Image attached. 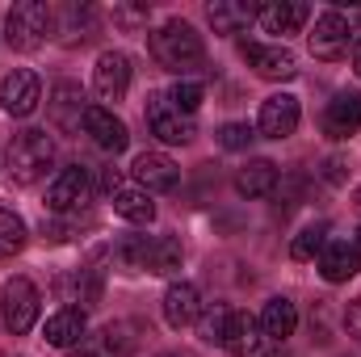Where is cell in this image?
Masks as SVG:
<instances>
[{
    "mask_svg": "<svg viewBox=\"0 0 361 357\" xmlns=\"http://www.w3.org/2000/svg\"><path fill=\"white\" fill-rule=\"evenodd\" d=\"M202 341L227 349L231 357H248L261 349V320H252L248 311H235L227 303H214L202 320Z\"/></svg>",
    "mask_w": 361,
    "mask_h": 357,
    "instance_id": "cell-1",
    "label": "cell"
},
{
    "mask_svg": "<svg viewBox=\"0 0 361 357\" xmlns=\"http://www.w3.org/2000/svg\"><path fill=\"white\" fill-rule=\"evenodd\" d=\"M160 357H177V353H160Z\"/></svg>",
    "mask_w": 361,
    "mask_h": 357,
    "instance_id": "cell-41",
    "label": "cell"
},
{
    "mask_svg": "<svg viewBox=\"0 0 361 357\" xmlns=\"http://www.w3.org/2000/svg\"><path fill=\"white\" fill-rule=\"evenodd\" d=\"M42 337H47V345H55V349H72V345H80V337H85V311H76V307L55 311V315L47 320Z\"/></svg>",
    "mask_w": 361,
    "mask_h": 357,
    "instance_id": "cell-21",
    "label": "cell"
},
{
    "mask_svg": "<svg viewBox=\"0 0 361 357\" xmlns=\"http://www.w3.org/2000/svg\"><path fill=\"white\" fill-rule=\"evenodd\" d=\"M345 324H349V332L361 341V298H353V303H349V311H345Z\"/></svg>",
    "mask_w": 361,
    "mask_h": 357,
    "instance_id": "cell-35",
    "label": "cell"
},
{
    "mask_svg": "<svg viewBox=\"0 0 361 357\" xmlns=\"http://www.w3.org/2000/svg\"><path fill=\"white\" fill-rule=\"evenodd\" d=\"M298 97H290V92H273L261 101V118H257V126H261V135L265 139H290L294 131H298Z\"/></svg>",
    "mask_w": 361,
    "mask_h": 357,
    "instance_id": "cell-11",
    "label": "cell"
},
{
    "mask_svg": "<svg viewBox=\"0 0 361 357\" xmlns=\"http://www.w3.org/2000/svg\"><path fill=\"white\" fill-rule=\"evenodd\" d=\"M85 135H89L101 152H114V156H118V152H126V143H130L126 122H122V118H114L105 105H89V114H85Z\"/></svg>",
    "mask_w": 361,
    "mask_h": 357,
    "instance_id": "cell-14",
    "label": "cell"
},
{
    "mask_svg": "<svg viewBox=\"0 0 361 357\" xmlns=\"http://www.w3.org/2000/svg\"><path fill=\"white\" fill-rule=\"evenodd\" d=\"M147 126H152V135L164 139V143H189V139L197 135L193 114H180L177 105L169 101V92H152V97H147Z\"/></svg>",
    "mask_w": 361,
    "mask_h": 357,
    "instance_id": "cell-7",
    "label": "cell"
},
{
    "mask_svg": "<svg viewBox=\"0 0 361 357\" xmlns=\"http://www.w3.org/2000/svg\"><path fill=\"white\" fill-rule=\"evenodd\" d=\"M92 89L101 101H122L130 89V59L122 51H105L92 68Z\"/></svg>",
    "mask_w": 361,
    "mask_h": 357,
    "instance_id": "cell-13",
    "label": "cell"
},
{
    "mask_svg": "<svg viewBox=\"0 0 361 357\" xmlns=\"http://www.w3.org/2000/svg\"><path fill=\"white\" fill-rule=\"evenodd\" d=\"M55 25H59V38L68 47H80V42H89L92 34L101 30V17H97L92 4H63L55 13Z\"/></svg>",
    "mask_w": 361,
    "mask_h": 357,
    "instance_id": "cell-19",
    "label": "cell"
},
{
    "mask_svg": "<svg viewBox=\"0 0 361 357\" xmlns=\"http://www.w3.org/2000/svg\"><path fill=\"white\" fill-rule=\"evenodd\" d=\"M202 97H206V89H202L197 80H177V85L169 89V101L177 105L180 114H193V109L202 105Z\"/></svg>",
    "mask_w": 361,
    "mask_h": 357,
    "instance_id": "cell-32",
    "label": "cell"
},
{
    "mask_svg": "<svg viewBox=\"0 0 361 357\" xmlns=\"http://www.w3.org/2000/svg\"><path fill=\"white\" fill-rule=\"evenodd\" d=\"M135 177H139V185L152 193V189H177V181H180V169L164 156V152H143L139 160H135Z\"/></svg>",
    "mask_w": 361,
    "mask_h": 357,
    "instance_id": "cell-20",
    "label": "cell"
},
{
    "mask_svg": "<svg viewBox=\"0 0 361 357\" xmlns=\"http://www.w3.org/2000/svg\"><path fill=\"white\" fill-rule=\"evenodd\" d=\"M361 131V92H341L324 109V135L328 139H349Z\"/></svg>",
    "mask_w": 361,
    "mask_h": 357,
    "instance_id": "cell-16",
    "label": "cell"
},
{
    "mask_svg": "<svg viewBox=\"0 0 361 357\" xmlns=\"http://www.w3.org/2000/svg\"><path fill=\"white\" fill-rule=\"evenodd\" d=\"M311 17V4H298V0H273L257 8V21L265 34H298Z\"/></svg>",
    "mask_w": 361,
    "mask_h": 357,
    "instance_id": "cell-17",
    "label": "cell"
},
{
    "mask_svg": "<svg viewBox=\"0 0 361 357\" xmlns=\"http://www.w3.org/2000/svg\"><path fill=\"white\" fill-rule=\"evenodd\" d=\"M240 55L248 59V68L261 80H294L298 76V59L286 47H265V42H244Z\"/></svg>",
    "mask_w": 361,
    "mask_h": 357,
    "instance_id": "cell-10",
    "label": "cell"
},
{
    "mask_svg": "<svg viewBox=\"0 0 361 357\" xmlns=\"http://www.w3.org/2000/svg\"><path fill=\"white\" fill-rule=\"evenodd\" d=\"M353 13H361V8H353Z\"/></svg>",
    "mask_w": 361,
    "mask_h": 357,
    "instance_id": "cell-42",
    "label": "cell"
},
{
    "mask_svg": "<svg viewBox=\"0 0 361 357\" xmlns=\"http://www.w3.org/2000/svg\"><path fill=\"white\" fill-rule=\"evenodd\" d=\"M114 214L126 223H152L156 219V202L147 198V189H118L114 193Z\"/></svg>",
    "mask_w": 361,
    "mask_h": 357,
    "instance_id": "cell-25",
    "label": "cell"
},
{
    "mask_svg": "<svg viewBox=\"0 0 361 357\" xmlns=\"http://www.w3.org/2000/svg\"><path fill=\"white\" fill-rule=\"evenodd\" d=\"M118 185H122V173H118V169H109V173H105V189H109V193H118Z\"/></svg>",
    "mask_w": 361,
    "mask_h": 357,
    "instance_id": "cell-37",
    "label": "cell"
},
{
    "mask_svg": "<svg viewBox=\"0 0 361 357\" xmlns=\"http://www.w3.org/2000/svg\"><path fill=\"white\" fill-rule=\"evenodd\" d=\"M353 206H357V214H361V189H357V193H353Z\"/></svg>",
    "mask_w": 361,
    "mask_h": 357,
    "instance_id": "cell-39",
    "label": "cell"
},
{
    "mask_svg": "<svg viewBox=\"0 0 361 357\" xmlns=\"http://www.w3.org/2000/svg\"><path fill=\"white\" fill-rule=\"evenodd\" d=\"M219 143H223L227 152H244V147L252 143V126H248V122H227V126L219 131Z\"/></svg>",
    "mask_w": 361,
    "mask_h": 357,
    "instance_id": "cell-33",
    "label": "cell"
},
{
    "mask_svg": "<svg viewBox=\"0 0 361 357\" xmlns=\"http://www.w3.org/2000/svg\"><path fill=\"white\" fill-rule=\"evenodd\" d=\"M42 101V80L30 72V68H13L4 80H0V109L13 114V118H30Z\"/></svg>",
    "mask_w": 361,
    "mask_h": 357,
    "instance_id": "cell-8",
    "label": "cell"
},
{
    "mask_svg": "<svg viewBox=\"0 0 361 357\" xmlns=\"http://www.w3.org/2000/svg\"><path fill=\"white\" fill-rule=\"evenodd\" d=\"M47 109H51V126H55V131H63V135H76V131L85 126V114H89L80 85H68V80L51 89Z\"/></svg>",
    "mask_w": 361,
    "mask_h": 357,
    "instance_id": "cell-12",
    "label": "cell"
},
{
    "mask_svg": "<svg viewBox=\"0 0 361 357\" xmlns=\"http://www.w3.org/2000/svg\"><path fill=\"white\" fill-rule=\"evenodd\" d=\"M294 328H298V307L290 298H269L261 311V332L269 341H286V337H294Z\"/></svg>",
    "mask_w": 361,
    "mask_h": 357,
    "instance_id": "cell-23",
    "label": "cell"
},
{
    "mask_svg": "<svg viewBox=\"0 0 361 357\" xmlns=\"http://www.w3.org/2000/svg\"><path fill=\"white\" fill-rule=\"evenodd\" d=\"M319 273H324V282H332V286L357 277L361 273V248L349 244V240H328V244L319 248Z\"/></svg>",
    "mask_w": 361,
    "mask_h": 357,
    "instance_id": "cell-15",
    "label": "cell"
},
{
    "mask_svg": "<svg viewBox=\"0 0 361 357\" xmlns=\"http://www.w3.org/2000/svg\"><path fill=\"white\" fill-rule=\"evenodd\" d=\"M307 42H311V55H315V59H324V63L341 59V55L349 51V42H353L349 17H345L341 8H328V13H319V17H315V30L307 34Z\"/></svg>",
    "mask_w": 361,
    "mask_h": 357,
    "instance_id": "cell-6",
    "label": "cell"
},
{
    "mask_svg": "<svg viewBox=\"0 0 361 357\" xmlns=\"http://www.w3.org/2000/svg\"><path fill=\"white\" fill-rule=\"evenodd\" d=\"M353 72H357V76H361V38H357V42H353Z\"/></svg>",
    "mask_w": 361,
    "mask_h": 357,
    "instance_id": "cell-38",
    "label": "cell"
},
{
    "mask_svg": "<svg viewBox=\"0 0 361 357\" xmlns=\"http://www.w3.org/2000/svg\"><path fill=\"white\" fill-rule=\"evenodd\" d=\"M59 294H63L68 303L92 307V303L101 298V273H97V269H76L72 277H59Z\"/></svg>",
    "mask_w": 361,
    "mask_h": 357,
    "instance_id": "cell-26",
    "label": "cell"
},
{
    "mask_svg": "<svg viewBox=\"0 0 361 357\" xmlns=\"http://www.w3.org/2000/svg\"><path fill=\"white\" fill-rule=\"evenodd\" d=\"M25 223H21V214H13V210H4L0 206V261L4 257H17L21 248H25Z\"/></svg>",
    "mask_w": 361,
    "mask_h": 357,
    "instance_id": "cell-29",
    "label": "cell"
},
{
    "mask_svg": "<svg viewBox=\"0 0 361 357\" xmlns=\"http://www.w3.org/2000/svg\"><path fill=\"white\" fill-rule=\"evenodd\" d=\"M55 164V139L47 131H17L8 143V177L13 185H34L47 177V169Z\"/></svg>",
    "mask_w": 361,
    "mask_h": 357,
    "instance_id": "cell-3",
    "label": "cell"
},
{
    "mask_svg": "<svg viewBox=\"0 0 361 357\" xmlns=\"http://www.w3.org/2000/svg\"><path fill=\"white\" fill-rule=\"evenodd\" d=\"M235 189L244 198H265L277 189V164L273 160H248L240 173H235Z\"/></svg>",
    "mask_w": 361,
    "mask_h": 357,
    "instance_id": "cell-24",
    "label": "cell"
},
{
    "mask_svg": "<svg viewBox=\"0 0 361 357\" xmlns=\"http://www.w3.org/2000/svg\"><path fill=\"white\" fill-rule=\"evenodd\" d=\"M38 307H42V294L30 277H8L4 282V294H0V315H4V328L13 337H25L34 324H38Z\"/></svg>",
    "mask_w": 361,
    "mask_h": 357,
    "instance_id": "cell-5",
    "label": "cell"
},
{
    "mask_svg": "<svg viewBox=\"0 0 361 357\" xmlns=\"http://www.w3.org/2000/svg\"><path fill=\"white\" fill-rule=\"evenodd\" d=\"M51 30H55V13H51L42 0H21V4H13L8 17H4V42H8L13 51H21V55L38 51Z\"/></svg>",
    "mask_w": 361,
    "mask_h": 357,
    "instance_id": "cell-4",
    "label": "cell"
},
{
    "mask_svg": "<svg viewBox=\"0 0 361 357\" xmlns=\"http://www.w3.org/2000/svg\"><path fill=\"white\" fill-rule=\"evenodd\" d=\"M197 315H202L197 286L193 282H173L164 290V320H169V328H189V324H197Z\"/></svg>",
    "mask_w": 361,
    "mask_h": 357,
    "instance_id": "cell-18",
    "label": "cell"
},
{
    "mask_svg": "<svg viewBox=\"0 0 361 357\" xmlns=\"http://www.w3.org/2000/svg\"><path fill=\"white\" fill-rule=\"evenodd\" d=\"M173 269H180V244L173 236H147L143 273H173Z\"/></svg>",
    "mask_w": 361,
    "mask_h": 357,
    "instance_id": "cell-27",
    "label": "cell"
},
{
    "mask_svg": "<svg viewBox=\"0 0 361 357\" xmlns=\"http://www.w3.org/2000/svg\"><path fill=\"white\" fill-rule=\"evenodd\" d=\"M68 357H97V353H85V349H76V353H68Z\"/></svg>",
    "mask_w": 361,
    "mask_h": 357,
    "instance_id": "cell-40",
    "label": "cell"
},
{
    "mask_svg": "<svg viewBox=\"0 0 361 357\" xmlns=\"http://www.w3.org/2000/svg\"><path fill=\"white\" fill-rule=\"evenodd\" d=\"M324 177L332 181V185H336V181H345V164H341V160H328V164H324Z\"/></svg>",
    "mask_w": 361,
    "mask_h": 357,
    "instance_id": "cell-36",
    "label": "cell"
},
{
    "mask_svg": "<svg viewBox=\"0 0 361 357\" xmlns=\"http://www.w3.org/2000/svg\"><path fill=\"white\" fill-rule=\"evenodd\" d=\"M114 21H118V25H139V21H147V4H126V8H114Z\"/></svg>",
    "mask_w": 361,
    "mask_h": 357,
    "instance_id": "cell-34",
    "label": "cell"
},
{
    "mask_svg": "<svg viewBox=\"0 0 361 357\" xmlns=\"http://www.w3.org/2000/svg\"><path fill=\"white\" fill-rule=\"evenodd\" d=\"M89 193H92V185H89V169L72 164V169H63L59 177L47 185V210H55V214L80 210V206L89 202Z\"/></svg>",
    "mask_w": 361,
    "mask_h": 357,
    "instance_id": "cell-9",
    "label": "cell"
},
{
    "mask_svg": "<svg viewBox=\"0 0 361 357\" xmlns=\"http://www.w3.org/2000/svg\"><path fill=\"white\" fill-rule=\"evenodd\" d=\"M139 328L135 324H126V320H118V324H105V332H101V345H105V353L109 357H130L139 349V337H135Z\"/></svg>",
    "mask_w": 361,
    "mask_h": 357,
    "instance_id": "cell-28",
    "label": "cell"
},
{
    "mask_svg": "<svg viewBox=\"0 0 361 357\" xmlns=\"http://www.w3.org/2000/svg\"><path fill=\"white\" fill-rule=\"evenodd\" d=\"M114 261L130 273H143V261H147V236H122L114 244Z\"/></svg>",
    "mask_w": 361,
    "mask_h": 357,
    "instance_id": "cell-31",
    "label": "cell"
},
{
    "mask_svg": "<svg viewBox=\"0 0 361 357\" xmlns=\"http://www.w3.org/2000/svg\"><path fill=\"white\" fill-rule=\"evenodd\" d=\"M257 8H261V4H244V0H214V4L206 8V17H210L214 34H240V30L257 17Z\"/></svg>",
    "mask_w": 361,
    "mask_h": 357,
    "instance_id": "cell-22",
    "label": "cell"
},
{
    "mask_svg": "<svg viewBox=\"0 0 361 357\" xmlns=\"http://www.w3.org/2000/svg\"><path fill=\"white\" fill-rule=\"evenodd\" d=\"M324 244H328V223H311L307 231H298V236H294L290 257H294V261H315Z\"/></svg>",
    "mask_w": 361,
    "mask_h": 357,
    "instance_id": "cell-30",
    "label": "cell"
},
{
    "mask_svg": "<svg viewBox=\"0 0 361 357\" xmlns=\"http://www.w3.org/2000/svg\"><path fill=\"white\" fill-rule=\"evenodd\" d=\"M147 47H152L156 63L169 68V72H189V68H197V63L206 59V42H202V34H197L189 21H177V17L164 21L160 30H152Z\"/></svg>",
    "mask_w": 361,
    "mask_h": 357,
    "instance_id": "cell-2",
    "label": "cell"
}]
</instances>
